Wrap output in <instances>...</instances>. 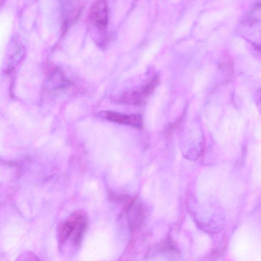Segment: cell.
Masks as SVG:
<instances>
[{"label": "cell", "mask_w": 261, "mask_h": 261, "mask_svg": "<svg viewBox=\"0 0 261 261\" xmlns=\"http://www.w3.org/2000/svg\"><path fill=\"white\" fill-rule=\"evenodd\" d=\"M160 79L159 76H154L148 83L143 88L141 92L143 94L147 95L151 93L156 88L159 83Z\"/></svg>", "instance_id": "cell-4"}, {"label": "cell", "mask_w": 261, "mask_h": 261, "mask_svg": "<svg viewBox=\"0 0 261 261\" xmlns=\"http://www.w3.org/2000/svg\"><path fill=\"white\" fill-rule=\"evenodd\" d=\"M89 20L92 32L97 37L99 44L103 45L107 38L108 8L106 0H95L89 12Z\"/></svg>", "instance_id": "cell-1"}, {"label": "cell", "mask_w": 261, "mask_h": 261, "mask_svg": "<svg viewBox=\"0 0 261 261\" xmlns=\"http://www.w3.org/2000/svg\"><path fill=\"white\" fill-rule=\"evenodd\" d=\"M100 115L108 120L138 128L141 127L143 123L142 117L140 115H124L110 111L101 112Z\"/></svg>", "instance_id": "cell-2"}, {"label": "cell", "mask_w": 261, "mask_h": 261, "mask_svg": "<svg viewBox=\"0 0 261 261\" xmlns=\"http://www.w3.org/2000/svg\"><path fill=\"white\" fill-rule=\"evenodd\" d=\"M133 208L130 206L129 211V221L131 226L133 228H137L139 225H140L142 222L143 215V211L142 207L139 205H134L132 204Z\"/></svg>", "instance_id": "cell-3"}]
</instances>
